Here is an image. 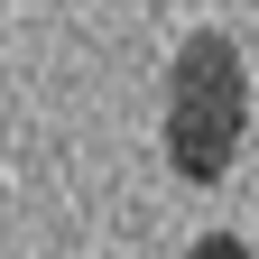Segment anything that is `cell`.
Segmentation results:
<instances>
[{
  "label": "cell",
  "mask_w": 259,
  "mask_h": 259,
  "mask_svg": "<svg viewBox=\"0 0 259 259\" xmlns=\"http://www.w3.org/2000/svg\"><path fill=\"white\" fill-rule=\"evenodd\" d=\"M250 130V65L222 28H194L167 65V167L185 185H222Z\"/></svg>",
  "instance_id": "1"
},
{
  "label": "cell",
  "mask_w": 259,
  "mask_h": 259,
  "mask_svg": "<svg viewBox=\"0 0 259 259\" xmlns=\"http://www.w3.org/2000/svg\"><path fill=\"white\" fill-rule=\"evenodd\" d=\"M185 259H250V241H241V232H204Z\"/></svg>",
  "instance_id": "2"
}]
</instances>
